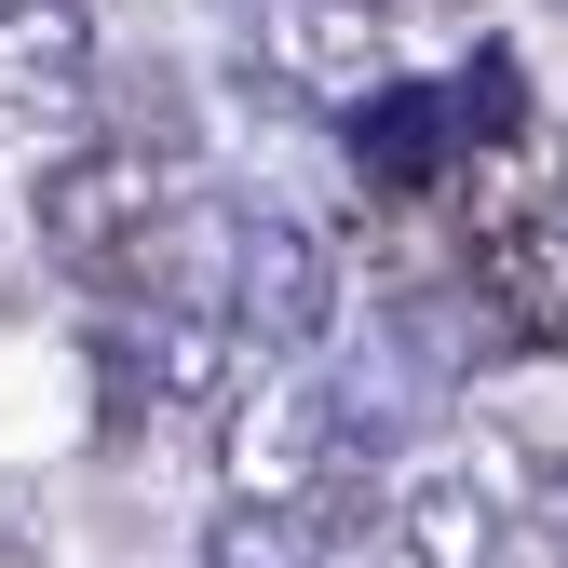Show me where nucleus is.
<instances>
[{"instance_id": "obj_1", "label": "nucleus", "mask_w": 568, "mask_h": 568, "mask_svg": "<svg viewBox=\"0 0 568 568\" xmlns=\"http://www.w3.org/2000/svg\"><path fill=\"white\" fill-rule=\"evenodd\" d=\"M515 501H528V460H515L501 434H474V447L419 460V474L393 487V555H406V568H487L501 528H515Z\"/></svg>"}, {"instance_id": "obj_2", "label": "nucleus", "mask_w": 568, "mask_h": 568, "mask_svg": "<svg viewBox=\"0 0 568 568\" xmlns=\"http://www.w3.org/2000/svg\"><path fill=\"white\" fill-rule=\"evenodd\" d=\"M244 54L271 68L284 95L352 109V122L393 95V41H379V14H366V0H244Z\"/></svg>"}, {"instance_id": "obj_3", "label": "nucleus", "mask_w": 568, "mask_h": 568, "mask_svg": "<svg viewBox=\"0 0 568 568\" xmlns=\"http://www.w3.org/2000/svg\"><path fill=\"white\" fill-rule=\"evenodd\" d=\"M338 447H352V406L312 393V379H271L217 419V474L231 501H325L338 487Z\"/></svg>"}, {"instance_id": "obj_4", "label": "nucleus", "mask_w": 568, "mask_h": 568, "mask_svg": "<svg viewBox=\"0 0 568 568\" xmlns=\"http://www.w3.org/2000/svg\"><path fill=\"white\" fill-rule=\"evenodd\" d=\"M231 325H244V338H271V352H325V338H338V257H325L298 217H244Z\"/></svg>"}, {"instance_id": "obj_5", "label": "nucleus", "mask_w": 568, "mask_h": 568, "mask_svg": "<svg viewBox=\"0 0 568 568\" xmlns=\"http://www.w3.org/2000/svg\"><path fill=\"white\" fill-rule=\"evenodd\" d=\"M244 352H257V338H244L231 312H135V325L109 338V379L150 393V406H217V419H231V406L257 393Z\"/></svg>"}, {"instance_id": "obj_6", "label": "nucleus", "mask_w": 568, "mask_h": 568, "mask_svg": "<svg viewBox=\"0 0 568 568\" xmlns=\"http://www.w3.org/2000/svg\"><path fill=\"white\" fill-rule=\"evenodd\" d=\"M352 163H366V203H434L460 176V122H447V82H393L366 122H352Z\"/></svg>"}, {"instance_id": "obj_7", "label": "nucleus", "mask_w": 568, "mask_h": 568, "mask_svg": "<svg viewBox=\"0 0 568 568\" xmlns=\"http://www.w3.org/2000/svg\"><path fill=\"white\" fill-rule=\"evenodd\" d=\"M460 271L528 325V352H555V325H568V217L555 203H528V217H501L487 244H460Z\"/></svg>"}, {"instance_id": "obj_8", "label": "nucleus", "mask_w": 568, "mask_h": 568, "mask_svg": "<svg viewBox=\"0 0 568 568\" xmlns=\"http://www.w3.org/2000/svg\"><path fill=\"white\" fill-rule=\"evenodd\" d=\"M95 95V0H0V109Z\"/></svg>"}, {"instance_id": "obj_9", "label": "nucleus", "mask_w": 568, "mask_h": 568, "mask_svg": "<svg viewBox=\"0 0 568 568\" xmlns=\"http://www.w3.org/2000/svg\"><path fill=\"white\" fill-rule=\"evenodd\" d=\"M325 541H338L325 501H231L203 528V568H325Z\"/></svg>"}, {"instance_id": "obj_10", "label": "nucleus", "mask_w": 568, "mask_h": 568, "mask_svg": "<svg viewBox=\"0 0 568 568\" xmlns=\"http://www.w3.org/2000/svg\"><path fill=\"white\" fill-rule=\"evenodd\" d=\"M447 122H460V163L515 150V135H528V54L515 41H474V68H447Z\"/></svg>"}, {"instance_id": "obj_11", "label": "nucleus", "mask_w": 568, "mask_h": 568, "mask_svg": "<svg viewBox=\"0 0 568 568\" xmlns=\"http://www.w3.org/2000/svg\"><path fill=\"white\" fill-rule=\"evenodd\" d=\"M109 109H122V150H150V163H190V68H109V82H95Z\"/></svg>"}, {"instance_id": "obj_12", "label": "nucleus", "mask_w": 568, "mask_h": 568, "mask_svg": "<svg viewBox=\"0 0 568 568\" xmlns=\"http://www.w3.org/2000/svg\"><path fill=\"white\" fill-rule=\"evenodd\" d=\"M0 568H54V515L28 501L14 474H0Z\"/></svg>"}, {"instance_id": "obj_13", "label": "nucleus", "mask_w": 568, "mask_h": 568, "mask_svg": "<svg viewBox=\"0 0 568 568\" xmlns=\"http://www.w3.org/2000/svg\"><path fill=\"white\" fill-rule=\"evenodd\" d=\"M419 14H460V0H419Z\"/></svg>"}, {"instance_id": "obj_14", "label": "nucleus", "mask_w": 568, "mask_h": 568, "mask_svg": "<svg viewBox=\"0 0 568 568\" xmlns=\"http://www.w3.org/2000/svg\"><path fill=\"white\" fill-rule=\"evenodd\" d=\"M555 352H568V325H555Z\"/></svg>"}]
</instances>
